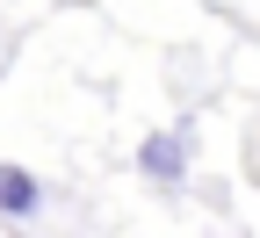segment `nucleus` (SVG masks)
I'll return each mask as SVG.
<instances>
[{
	"label": "nucleus",
	"instance_id": "1",
	"mask_svg": "<svg viewBox=\"0 0 260 238\" xmlns=\"http://www.w3.org/2000/svg\"><path fill=\"white\" fill-rule=\"evenodd\" d=\"M138 166H145L152 181L174 188V181L188 174V138H174V130H167V138H145V145H138Z\"/></svg>",
	"mask_w": 260,
	"mask_h": 238
},
{
	"label": "nucleus",
	"instance_id": "2",
	"mask_svg": "<svg viewBox=\"0 0 260 238\" xmlns=\"http://www.w3.org/2000/svg\"><path fill=\"white\" fill-rule=\"evenodd\" d=\"M44 210V181L37 174H22V166H0V217H37Z\"/></svg>",
	"mask_w": 260,
	"mask_h": 238
}]
</instances>
